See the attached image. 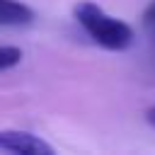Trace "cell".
<instances>
[{
	"label": "cell",
	"instance_id": "obj_1",
	"mask_svg": "<svg viewBox=\"0 0 155 155\" xmlns=\"http://www.w3.org/2000/svg\"><path fill=\"white\" fill-rule=\"evenodd\" d=\"M73 17L85 29V34L107 51H126L136 39L133 29L124 19H116V17L107 15L99 5H94L90 0L78 2L73 7Z\"/></svg>",
	"mask_w": 155,
	"mask_h": 155
},
{
	"label": "cell",
	"instance_id": "obj_2",
	"mask_svg": "<svg viewBox=\"0 0 155 155\" xmlns=\"http://www.w3.org/2000/svg\"><path fill=\"white\" fill-rule=\"evenodd\" d=\"M0 150L15 153V155H53V148L44 138L29 131H17V128L0 131Z\"/></svg>",
	"mask_w": 155,
	"mask_h": 155
},
{
	"label": "cell",
	"instance_id": "obj_3",
	"mask_svg": "<svg viewBox=\"0 0 155 155\" xmlns=\"http://www.w3.org/2000/svg\"><path fill=\"white\" fill-rule=\"evenodd\" d=\"M34 19V10L19 0H0V27H22Z\"/></svg>",
	"mask_w": 155,
	"mask_h": 155
},
{
	"label": "cell",
	"instance_id": "obj_4",
	"mask_svg": "<svg viewBox=\"0 0 155 155\" xmlns=\"http://www.w3.org/2000/svg\"><path fill=\"white\" fill-rule=\"evenodd\" d=\"M19 61H22V48H17V46H0V73L19 65Z\"/></svg>",
	"mask_w": 155,
	"mask_h": 155
},
{
	"label": "cell",
	"instance_id": "obj_5",
	"mask_svg": "<svg viewBox=\"0 0 155 155\" xmlns=\"http://www.w3.org/2000/svg\"><path fill=\"white\" fill-rule=\"evenodd\" d=\"M143 22H145V27H155V0L145 7V12H143Z\"/></svg>",
	"mask_w": 155,
	"mask_h": 155
},
{
	"label": "cell",
	"instance_id": "obj_6",
	"mask_svg": "<svg viewBox=\"0 0 155 155\" xmlns=\"http://www.w3.org/2000/svg\"><path fill=\"white\" fill-rule=\"evenodd\" d=\"M145 121H148V124L155 128V107H150V109L145 111Z\"/></svg>",
	"mask_w": 155,
	"mask_h": 155
}]
</instances>
